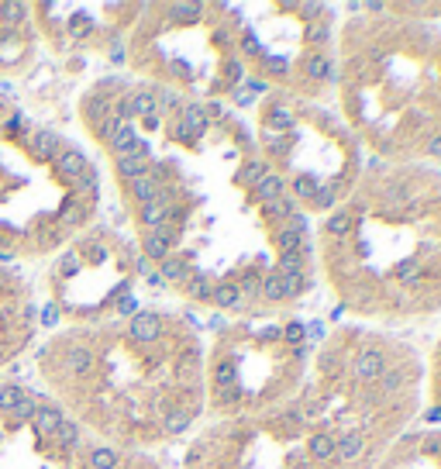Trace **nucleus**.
Segmentation results:
<instances>
[{"label":"nucleus","instance_id":"f257e3e1","mask_svg":"<svg viewBox=\"0 0 441 469\" xmlns=\"http://www.w3.org/2000/svg\"><path fill=\"white\" fill-rule=\"evenodd\" d=\"M35 407H39V404H35V400H32L21 386H14V383L0 386V411H4V414H11V418H14V425H18V421H32Z\"/></svg>","mask_w":441,"mask_h":469},{"label":"nucleus","instance_id":"f03ea898","mask_svg":"<svg viewBox=\"0 0 441 469\" xmlns=\"http://www.w3.org/2000/svg\"><path fill=\"white\" fill-rule=\"evenodd\" d=\"M207 128H210V118H207V111H203L201 104H183L179 121H176V138H183V142H197Z\"/></svg>","mask_w":441,"mask_h":469},{"label":"nucleus","instance_id":"7ed1b4c3","mask_svg":"<svg viewBox=\"0 0 441 469\" xmlns=\"http://www.w3.org/2000/svg\"><path fill=\"white\" fill-rule=\"evenodd\" d=\"M383 369H386V355H383L379 348L359 352V359H355V366H352V373H355L359 383H376V380L383 376Z\"/></svg>","mask_w":441,"mask_h":469},{"label":"nucleus","instance_id":"20e7f679","mask_svg":"<svg viewBox=\"0 0 441 469\" xmlns=\"http://www.w3.org/2000/svg\"><path fill=\"white\" fill-rule=\"evenodd\" d=\"M172 242H176V228L165 221L162 228H156V231H149L145 238H142V249H145V259L152 262V259H165L169 256V249H172Z\"/></svg>","mask_w":441,"mask_h":469},{"label":"nucleus","instance_id":"39448f33","mask_svg":"<svg viewBox=\"0 0 441 469\" xmlns=\"http://www.w3.org/2000/svg\"><path fill=\"white\" fill-rule=\"evenodd\" d=\"M114 166H118V176L121 179H128V183L138 179V176H145V172H149V145L138 142V149L128 152V156H118Z\"/></svg>","mask_w":441,"mask_h":469},{"label":"nucleus","instance_id":"423d86ee","mask_svg":"<svg viewBox=\"0 0 441 469\" xmlns=\"http://www.w3.org/2000/svg\"><path fill=\"white\" fill-rule=\"evenodd\" d=\"M128 332H131V339L135 341H156L162 335V318L159 314H152V311H138L135 318H131V325H128Z\"/></svg>","mask_w":441,"mask_h":469},{"label":"nucleus","instance_id":"0eeeda50","mask_svg":"<svg viewBox=\"0 0 441 469\" xmlns=\"http://www.w3.org/2000/svg\"><path fill=\"white\" fill-rule=\"evenodd\" d=\"M169 214H172V204H169V193L162 190L156 200L142 204V211H138V221H142L149 231H156V228H162V224L169 221Z\"/></svg>","mask_w":441,"mask_h":469},{"label":"nucleus","instance_id":"6e6552de","mask_svg":"<svg viewBox=\"0 0 441 469\" xmlns=\"http://www.w3.org/2000/svg\"><path fill=\"white\" fill-rule=\"evenodd\" d=\"M52 163H55V172H59L62 179H80L83 170L90 166L80 149H59V156H55Z\"/></svg>","mask_w":441,"mask_h":469},{"label":"nucleus","instance_id":"1a4fd4ad","mask_svg":"<svg viewBox=\"0 0 441 469\" xmlns=\"http://www.w3.org/2000/svg\"><path fill=\"white\" fill-rule=\"evenodd\" d=\"M131 197L138 200V204H149V200H156L162 193V172L159 170H149L145 176H138V179H131Z\"/></svg>","mask_w":441,"mask_h":469},{"label":"nucleus","instance_id":"9d476101","mask_svg":"<svg viewBox=\"0 0 441 469\" xmlns=\"http://www.w3.org/2000/svg\"><path fill=\"white\" fill-rule=\"evenodd\" d=\"M59 149H62V138L52 128H39L32 135V156H35V159H55Z\"/></svg>","mask_w":441,"mask_h":469},{"label":"nucleus","instance_id":"9b49d317","mask_svg":"<svg viewBox=\"0 0 441 469\" xmlns=\"http://www.w3.org/2000/svg\"><path fill=\"white\" fill-rule=\"evenodd\" d=\"M252 193H255V200L269 204V200H276V197H286V179H283L280 172L269 170L255 186H252Z\"/></svg>","mask_w":441,"mask_h":469},{"label":"nucleus","instance_id":"f8f14e48","mask_svg":"<svg viewBox=\"0 0 441 469\" xmlns=\"http://www.w3.org/2000/svg\"><path fill=\"white\" fill-rule=\"evenodd\" d=\"M28 425L35 428L39 435L52 438V435L59 431V425H62V411H55V407H35V414H32Z\"/></svg>","mask_w":441,"mask_h":469},{"label":"nucleus","instance_id":"ddd939ff","mask_svg":"<svg viewBox=\"0 0 441 469\" xmlns=\"http://www.w3.org/2000/svg\"><path fill=\"white\" fill-rule=\"evenodd\" d=\"M190 262L186 259H176V256H165L162 259V269H159V276H162V283H186L190 280Z\"/></svg>","mask_w":441,"mask_h":469},{"label":"nucleus","instance_id":"4468645a","mask_svg":"<svg viewBox=\"0 0 441 469\" xmlns=\"http://www.w3.org/2000/svg\"><path fill=\"white\" fill-rule=\"evenodd\" d=\"M107 145H111V152H114V156H128V152H135V149H138V131H135V125H121V128L107 138Z\"/></svg>","mask_w":441,"mask_h":469},{"label":"nucleus","instance_id":"2eb2a0df","mask_svg":"<svg viewBox=\"0 0 441 469\" xmlns=\"http://www.w3.org/2000/svg\"><path fill=\"white\" fill-rule=\"evenodd\" d=\"M128 104H131V118H152V114H159V104H156V93L152 90H138V93H131L128 97Z\"/></svg>","mask_w":441,"mask_h":469},{"label":"nucleus","instance_id":"dca6fc26","mask_svg":"<svg viewBox=\"0 0 441 469\" xmlns=\"http://www.w3.org/2000/svg\"><path fill=\"white\" fill-rule=\"evenodd\" d=\"M362 452H365V438H362L359 431H345L338 438V459L341 463H355Z\"/></svg>","mask_w":441,"mask_h":469},{"label":"nucleus","instance_id":"f3484780","mask_svg":"<svg viewBox=\"0 0 441 469\" xmlns=\"http://www.w3.org/2000/svg\"><path fill=\"white\" fill-rule=\"evenodd\" d=\"M66 369H69L73 376H86V373L93 369V352L83 348V345H73V348L66 352Z\"/></svg>","mask_w":441,"mask_h":469},{"label":"nucleus","instance_id":"a211bd4d","mask_svg":"<svg viewBox=\"0 0 441 469\" xmlns=\"http://www.w3.org/2000/svg\"><path fill=\"white\" fill-rule=\"evenodd\" d=\"M304 73L311 76V80H331L334 76V62L321 55V52H311L307 59H304Z\"/></svg>","mask_w":441,"mask_h":469},{"label":"nucleus","instance_id":"6ab92c4d","mask_svg":"<svg viewBox=\"0 0 441 469\" xmlns=\"http://www.w3.org/2000/svg\"><path fill=\"white\" fill-rule=\"evenodd\" d=\"M352 211H331L324 217V235H331V238H345L348 231H352Z\"/></svg>","mask_w":441,"mask_h":469},{"label":"nucleus","instance_id":"aec40b11","mask_svg":"<svg viewBox=\"0 0 441 469\" xmlns=\"http://www.w3.org/2000/svg\"><path fill=\"white\" fill-rule=\"evenodd\" d=\"M307 449H311V456H314V459H334V456H338V438H331V435H327V431H318V435H311V445H307Z\"/></svg>","mask_w":441,"mask_h":469},{"label":"nucleus","instance_id":"412c9836","mask_svg":"<svg viewBox=\"0 0 441 469\" xmlns=\"http://www.w3.org/2000/svg\"><path fill=\"white\" fill-rule=\"evenodd\" d=\"M121 456L118 449H107V445H93L90 449V469H118Z\"/></svg>","mask_w":441,"mask_h":469},{"label":"nucleus","instance_id":"4be33fe9","mask_svg":"<svg viewBox=\"0 0 441 469\" xmlns=\"http://www.w3.org/2000/svg\"><path fill=\"white\" fill-rule=\"evenodd\" d=\"M276 245H280V252H304V231L283 224L276 228Z\"/></svg>","mask_w":441,"mask_h":469},{"label":"nucleus","instance_id":"5701e85b","mask_svg":"<svg viewBox=\"0 0 441 469\" xmlns=\"http://www.w3.org/2000/svg\"><path fill=\"white\" fill-rule=\"evenodd\" d=\"M210 300L221 307V311H231V307H241V294L235 283H221V287H214L210 290Z\"/></svg>","mask_w":441,"mask_h":469},{"label":"nucleus","instance_id":"b1692460","mask_svg":"<svg viewBox=\"0 0 441 469\" xmlns=\"http://www.w3.org/2000/svg\"><path fill=\"white\" fill-rule=\"evenodd\" d=\"M397 280H400L403 287H417L424 280V266L417 259H403L400 266H397Z\"/></svg>","mask_w":441,"mask_h":469},{"label":"nucleus","instance_id":"393cba45","mask_svg":"<svg viewBox=\"0 0 441 469\" xmlns=\"http://www.w3.org/2000/svg\"><path fill=\"white\" fill-rule=\"evenodd\" d=\"M107 114H111V100L100 97V93H93V97L86 100V118H90V125L100 128V121H107Z\"/></svg>","mask_w":441,"mask_h":469},{"label":"nucleus","instance_id":"a878e982","mask_svg":"<svg viewBox=\"0 0 441 469\" xmlns=\"http://www.w3.org/2000/svg\"><path fill=\"white\" fill-rule=\"evenodd\" d=\"M276 276H304V252H283L276 262Z\"/></svg>","mask_w":441,"mask_h":469},{"label":"nucleus","instance_id":"bb28decb","mask_svg":"<svg viewBox=\"0 0 441 469\" xmlns=\"http://www.w3.org/2000/svg\"><path fill=\"white\" fill-rule=\"evenodd\" d=\"M165 14L176 18V21H197V18L203 14V4H197V0H194V4H190V0H183V4H169Z\"/></svg>","mask_w":441,"mask_h":469},{"label":"nucleus","instance_id":"cd10ccee","mask_svg":"<svg viewBox=\"0 0 441 469\" xmlns=\"http://www.w3.org/2000/svg\"><path fill=\"white\" fill-rule=\"evenodd\" d=\"M28 18V4H21V0H4L0 4V21L4 25H21Z\"/></svg>","mask_w":441,"mask_h":469},{"label":"nucleus","instance_id":"c85d7f7f","mask_svg":"<svg viewBox=\"0 0 441 469\" xmlns=\"http://www.w3.org/2000/svg\"><path fill=\"white\" fill-rule=\"evenodd\" d=\"M376 383H379V393H383V397H386V393H397V390L407 383V369H400V366H397V369H383V376H379Z\"/></svg>","mask_w":441,"mask_h":469},{"label":"nucleus","instance_id":"c756f323","mask_svg":"<svg viewBox=\"0 0 441 469\" xmlns=\"http://www.w3.org/2000/svg\"><path fill=\"white\" fill-rule=\"evenodd\" d=\"M321 190V179L318 176H311V172H300L297 179H293V193L297 197H304V200H314V193Z\"/></svg>","mask_w":441,"mask_h":469},{"label":"nucleus","instance_id":"7c9ffc66","mask_svg":"<svg viewBox=\"0 0 441 469\" xmlns=\"http://www.w3.org/2000/svg\"><path fill=\"white\" fill-rule=\"evenodd\" d=\"M190 421H194L190 411H169V414L162 418V431H165V435H179V431L190 428Z\"/></svg>","mask_w":441,"mask_h":469},{"label":"nucleus","instance_id":"2f4dec72","mask_svg":"<svg viewBox=\"0 0 441 469\" xmlns=\"http://www.w3.org/2000/svg\"><path fill=\"white\" fill-rule=\"evenodd\" d=\"M210 290H214V287H210V280H207L203 273H190V280H186V294H190V297L207 300L210 297Z\"/></svg>","mask_w":441,"mask_h":469},{"label":"nucleus","instance_id":"473e14b6","mask_svg":"<svg viewBox=\"0 0 441 469\" xmlns=\"http://www.w3.org/2000/svg\"><path fill=\"white\" fill-rule=\"evenodd\" d=\"M214 386H217V390L235 386V362H231V359H221V362L214 366Z\"/></svg>","mask_w":441,"mask_h":469},{"label":"nucleus","instance_id":"72a5a7b5","mask_svg":"<svg viewBox=\"0 0 441 469\" xmlns=\"http://www.w3.org/2000/svg\"><path fill=\"white\" fill-rule=\"evenodd\" d=\"M52 438H55L62 449H73V445L80 442V425H73V421H66V418H62V425H59V431H55Z\"/></svg>","mask_w":441,"mask_h":469},{"label":"nucleus","instance_id":"f704fd0d","mask_svg":"<svg viewBox=\"0 0 441 469\" xmlns=\"http://www.w3.org/2000/svg\"><path fill=\"white\" fill-rule=\"evenodd\" d=\"M304 39H307L311 45H324L327 39H331V25H327L324 18L311 21V25H307V32H304Z\"/></svg>","mask_w":441,"mask_h":469},{"label":"nucleus","instance_id":"c9c22d12","mask_svg":"<svg viewBox=\"0 0 441 469\" xmlns=\"http://www.w3.org/2000/svg\"><path fill=\"white\" fill-rule=\"evenodd\" d=\"M259 290H262V276H259V273H245L241 283H238L241 300H255L259 297Z\"/></svg>","mask_w":441,"mask_h":469},{"label":"nucleus","instance_id":"e433bc0d","mask_svg":"<svg viewBox=\"0 0 441 469\" xmlns=\"http://www.w3.org/2000/svg\"><path fill=\"white\" fill-rule=\"evenodd\" d=\"M83 217H86L83 204L69 200V204H62V211H59V224H62V228H73V224H80Z\"/></svg>","mask_w":441,"mask_h":469},{"label":"nucleus","instance_id":"4c0bfd02","mask_svg":"<svg viewBox=\"0 0 441 469\" xmlns=\"http://www.w3.org/2000/svg\"><path fill=\"white\" fill-rule=\"evenodd\" d=\"M266 172H269V166H266L262 159H252V163H245V170H241V176H238V179L245 183V186H248V183L255 186V183H259V179H262Z\"/></svg>","mask_w":441,"mask_h":469},{"label":"nucleus","instance_id":"58836bf2","mask_svg":"<svg viewBox=\"0 0 441 469\" xmlns=\"http://www.w3.org/2000/svg\"><path fill=\"white\" fill-rule=\"evenodd\" d=\"M290 135H283V131H266V149L273 152V156H286L290 152Z\"/></svg>","mask_w":441,"mask_h":469},{"label":"nucleus","instance_id":"ea45409f","mask_svg":"<svg viewBox=\"0 0 441 469\" xmlns=\"http://www.w3.org/2000/svg\"><path fill=\"white\" fill-rule=\"evenodd\" d=\"M259 297H266V300H283V283H280V276L276 273H269V276H262V290H259Z\"/></svg>","mask_w":441,"mask_h":469},{"label":"nucleus","instance_id":"a19ab883","mask_svg":"<svg viewBox=\"0 0 441 469\" xmlns=\"http://www.w3.org/2000/svg\"><path fill=\"white\" fill-rule=\"evenodd\" d=\"M266 214L269 217H290V214H297V204H293V197H276V200L266 204Z\"/></svg>","mask_w":441,"mask_h":469},{"label":"nucleus","instance_id":"79ce46f5","mask_svg":"<svg viewBox=\"0 0 441 469\" xmlns=\"http://www.w3.org/2000/svg\"><path fill=\"white\" fill-rule=\"evenodd\" d=\"M290 125H293V114H290V107H273V111H269V128H276V131H283V135H286V131H290Z\"/></svg>","mask_w":441,"mask_h":469},{"label":"nucleus","instance_id":"37998d69","mask_svg":"<svg viewBox=\"0 0 441 469\" xmlns=\"http://www.w3.org/2000/svg\"><path fill=\"white\" fill-rule=\"evenodd\" d=\"M176 373H179V380H194L197 376V352H183L176 362Z\"/></svg>","mask_w":441,"mask_h":469},{"label":"nucleus","instance_id":"c03bdc74","mask_svg":"<svg viewBox=\"0 0 441 469\" xmlns=\"http://www.w3.org/2000/svg\"><path fill=\"white\" fill-rule=\"evenodd\" d=\"M97 183H100L97 170H93V166H86V170H83V176L76 179V190H80V193H90V197H97Z\"/></svg>","mask_w":441,"mask_h":469},{"label":"nucleus","instance_id":"a18cd8bd","mask_svg":"<svg viewBox=\"0 0 441 469\" xmlns=\"http://www.w3.org/2000/svg\"><path fill=\"white\" fill-rule=\"evenodd\" d=\"M280 283H283V300L304 294V276H280Z\"/></svg>","mask_w":441,"mask_h":469},{"label":"nucleus","instance_id":"49530a36","mask_svg":"<svg viewBox=\"0 0 441 469\" xmlns=\"http://www.w3.org/2000/svg\"><path fill=\"white\" fill-rule=\"evenodd\" d=\"M334 197H338V186H331V183H321V190L314 193V204L327 211V208H334Z\"/></svg>","mask_w":441,"mask_h":469},{"label":"nucleus","instance_id":"de8ad7c7","mask_svg":"<svg viewBox=\"0 0 441 469\" xmlns=\"http://www.w3.org/2000/svg\"><path fill=\"white\" fill-rule=\"evenodd\" d=\"M304 335H307L304 321H290V325H286V332H283V339L293 341V345H300V341H304Z\"/></svg>","mask_w":441,"mask_h":469},{"label":"nucleus","instance_id":"09e8293b","mask_svg":"<svg viewBox=\"0 0 441 469\" xmlns=\"http://www.w3.org/2000/svg\"><path fill=\"white\" fill-rule=\"evenodd\" d=\"M59 273H62V276H76V273H80V259L73 256V252L62 256L59 259Z\"/></svg>","mask_w":441,"mask_h":469},{"label":"nucleus","instance_id":"8fccbe9b","mask_svg":"<svg viewBox=\"0 0 441 469\" xmlns=\"http://www.w3.org/2000/svg\"><path fill=\"white\" fill-rule=\"evenodd\" d=\"M238 397H241L238 386H224V390H217V404H224V407H231Z\"/></svg>","mask_w":441,"mask_h":469},{"label":"nucleus","instance_id":"3c124183","mask_svg":"<svg viewBox=\"0 0 441 469\" xmlns=\"http://www.w3.org/2000/svg\"><path fill=\"white\" fill-rule=\"evenodd\" d=\"M241 52H248V55H266V52H262V45L255 42V35H248V32L241 35Z\"/></svg>","mask_w":441,"mask_h":469},{"label":"nucleus","instance_id":"603ef678","mask_svg":"<svg viewBox=\"0 0 441 469\" xmlns=\"http://www.w3.org/2000/svg\"><path fill=\"white\" fill-rule=\"evenodd\" d=\"M324 7L321 4H314V0H307V4H300V14H307V25L311 21H318V14H321Z\"/></svg>","mask_w":441,"mask_h":469},{"label":"nucleus","instance_id":"864d4df0","mask_svg":"<svg viewBox=\"0 0 441 469\" xmlns=\"http://www.w3.org/2000/svg\"><path fill=\"white\" fill-rule=\"evenodd\" d=\"M262 59H266V69L269 73H286V62L283 59H276V55H262Z\"/></svg>","mask_w":441,"mask_h":469},{"label":"nucleus","instance_id":"5fc2aeb1","mask_svg":"<svg viewBox=\"0 0 441 469\" xmlns=\"http://www.w3.org/2000/svg\"><path fill=\"white\" fill-rule=\"evenodd\" d=\"M241 73H245V69H241V62H238V59H231V62H228V83H238Z\"/></svg>","mask_w":441,"mask_h":469},{"label":"nucleus","instance_id":"6e6d98bb","mask_svg":"<svg viewBox=\"0 0 441 469\" xmlns=\"http://www.w3.org/2000/svg\"><path fill=\"white\" fill-rule=\"evenodd\" d=\"M55 321H59V311H55V307L48 304V307L41 311V325H55Z\"/></svg>","mask_w":441,"mask_h":469},{"label":"nucleus","instance_id":"4d7b16f0","mask_svg":"<svg viewBox=\"0 0 441 469\" xmlns=\"http://www.w3.org/2000/svg\"><path fill=\"white\" fill-rule=\"evenodd\" d=\"M118 311H121V314H131V318L138 314V311H135V300H131V297H128V300H121V304H118Z\"/></svg>","mask_w":441,"mask_h":469},{"label":"nucleus","instance_id":"13d9d810","mask_svg":"<svg viewBox=\"0 0 441 469\" xmlns=\"http://www.w3.org/2000/svg\"><path fill=\"white\" fill-rule=\"evenodd\" d=\"M252 100V90H235V104H248Z\"/></svg>","mask_w":441,"mask_h":469},{"label":"nucleus","instance_id":"bf43d9fd","mask_svg":"<svg viewBox=\"0 0 441 469\" xmlns=\"http://www.w3.org/2000/svg\"><path fill=\"white\" fill-rule=\"evenodd\" d=\"M138 273H142V276H152V266H149V259L145 256L138 259Z\"/></svg>","mask_w":441,"mask_h":469},{"label":"nucleus","instance_id":"052dcab7","mask_svg":"<svg viewBox=\"0 0 441 469\" xmlns=\"http://www.w3.org/2000/svg\"><path fill=\"white\" fill-rule=\"evenodd\" d=\"M428 152H431V156H441V135H438V138H431V145H428Z\"/></svg>","mask_w":441,"mask_h":469},{"label":"nucleus","instance_id":"680f3d73","mask_svg":"<svg viewBox=\"0 0 441 469\" xmlns=\"http://www.w3.org/2000/svg\"><path fill=\"white\" fill-rule=\"evenodd\" d=\"M428 421H441V407H435V411H428Z\"/></svg>","mask_w":441,"mask_h":469}]
</instances>
